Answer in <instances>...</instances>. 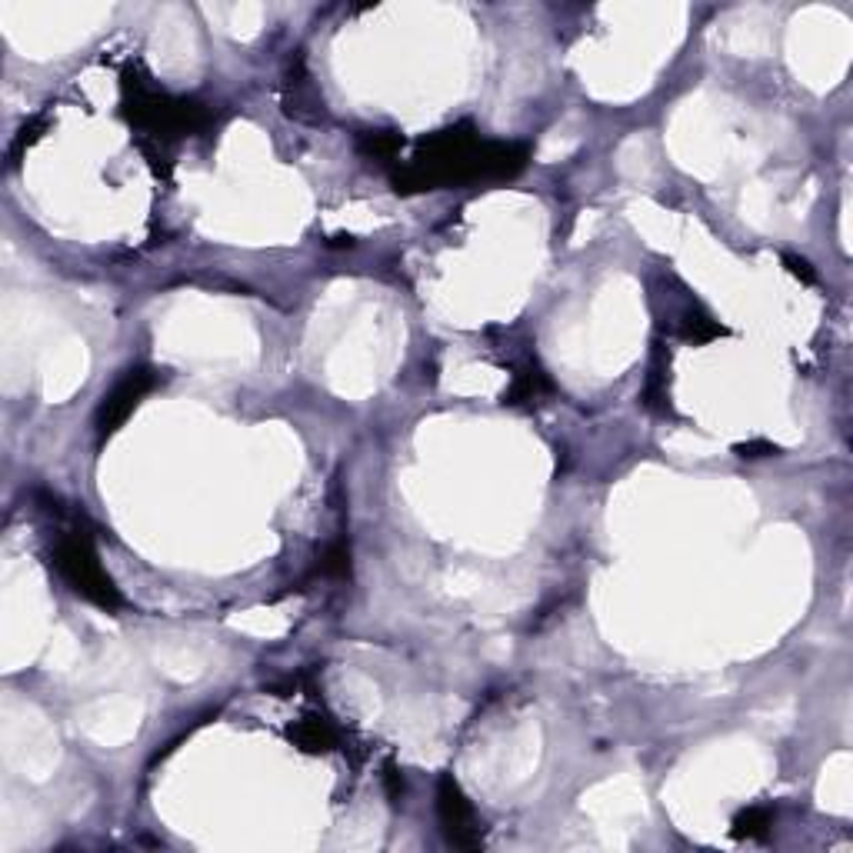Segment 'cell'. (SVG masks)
I'll list each match as a JSON object with an SVG mask.
<instances>
[{
	"instance_id": "cell-4",
	"label": "cell",
	"mask_w": 853,
	"mask_h": 853,
	"mask_svg": "<svg viewBox=\"0 0 853 853\" xmlns=\"http://www.w3.org/2000/svg\"><path fill=\"white\" fill-rule=\"evenodd\" d=\"M150 387H154V377H150L147 370H127V377L117 380V387H114V391L104 397V403H100V410H97L100 434H104V437L114 434L127 417L134 414V407L140 403V397H144Z\"/></svg>"
},
{
	"instance_id": "cell-5",
	"label": "cell",
	"mask_w": 853,
	"mask_h": 853,
	"mask_svg": "<svg viewBox=\"0 0 853 853\" xmlns=\"http://www.w3.org/2000/svg\"><path fill=\"white\" fill-rule=\"evenodd\" d=\"M293 740L304 747V750H310V754H317V750H330V744H334V737H330L327 723L317 717L304 720V723H297V731H293Z\"/></svg>"
},
{
	"instance_id": "cell-1",
	"label": "cell",
	"mask_w": 853,
	"mask_h": 853,
	"mask_svg": "<svg viewBox=\"0 0 853 853\" xmlns=\"http://www.w3.org/2000/svg\"><path fill=\"white\" fill-rule=\"evenodd\" d=\"M527 147L477 140L470 123H457L420 140L410 167L397 173V190H437L451 183L503 181L520 173Z\"/></svg>"
},
{
	"instance_id": "cell-7",
	"label": "cell",
	"mask_w": 853,
	"mask_h": 853,
	"mask_svg": "<svg viewBox=\"0 0 853 853\" xmlns=\"http://www.w3.org/2000/svg\"><path fill=\"white\" fill-rule=\"evenodd\" d=\"M540 391H550V380L540 374V370H524V374H517V380H513L511 393H507V401L511 403H520V401H534Z\"/></svg>"
},
{
	"instance_id": "cell-9",
	"label": "cell",
	"mask_w": 853,
	"mask_h": 853,
	"mask_svg": "<svg viewBox=\"0 0 853 853\" xmlns=\"http://www.w3.org/2000/svg\"><path fill=\"white\" fill-rule=\"evenodd\" d=\"M347 561H350L347 547H343V544H334V547L324 553V570H327V573H347Z\"/></svg>"
},
{
	"instance_id": "cell-2",
	"label": "cell",
	"mask_w": 853,
	"mask_h": 853,
	"mask_svg": "<svg viewBox=\"0 0 853 853\" xmlns=\"http://www.w3.org/2000/svg\"><path fill=\"white\" fill-rule=\"evenodd\" d=\"M54 567L61 570V577L67 584L87 597L90 604H97L104 610H117L121 607V594L114 580L107 577V570L100 567L97 550L90 547V540L80 534H67L57 540L54 547Z\"/></svg>"
},
{
	"instance_id": "cell-8",
	"label": "cell",
	"mask_w": 853,
	"mask_h": 853,
	"mask_svg": "<svg viewBox=\"0 0 853 853\" xmlns=\"http://www.w3.org/2000/svg\"><path fill=\"white\" fill-rule=\"evenodd\" d=\"M770 810H764V807H750V810H744V814H737V820H733V833L737 837H764L770 830Z\"/></svg>"
},
{
	"instance_id": "cell-10",
	"label": "cell",
	"mask_w": 853,
	"mask_h": 853,
	"mask_svg": "<svg viewBox=\"0 0 853 853\" xmlns=\"http://www.w3.org/2000/svg\"><path fill=\"white\" fill-rule=\"evenodd\" d=\"M737 451H740V457H764V453H777V447L767 440H754V443H740Z\"/></svg>"
},
{
	"instance_id": "cell-3",
	"label": "cell",
	"mask_w": 853,
	"mask_h": 853,
	"mask_svg": "<svg viewBox=\"0 0 853 853\" xmlns=\"http://www.w3.org/2000/svg\"><path fill=\"white\" fill-rule=\"evenodd\" d=\"M437 814H440V823H443V833H447V840H451L453 847H463V850L480 847V827H477L474 807L463 797L460 783L453 781V777H440Z\"/></svg>"
},
{
	"instance_id": "cell-6",
	"label": "cell",
	"mask_w": 853,
	"mask_h": 853,
	"mask_svg": "<svg viewBox=\"0 0 853 853\" xmlns=\"http://www.w3.org/2000/svg\"><path fill=\"white\" fill-rule=\"evenodd\" d=\"M401 147H403V137L393 134V131H370V134L360 137V150L370 154V157H377V160L397 157Z\"/></svg>"
}]
</instances>
